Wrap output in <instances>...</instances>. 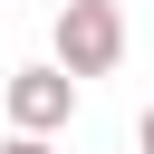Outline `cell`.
<instances>
[{
	"mask_svg": "<svg viewBox=\"0 0 154 154\" xmlns=\"http://www.w3.org/2000/svg\"><path fill=\"white\" fill-rule=\"evenodd\" d=\"M135 144H144V154H154V106H144V116H135Z\"/></svg>",
	"mask_w": 154,
	"mask_h": 154,
	"instance_id": "obj_4",
	"label": "cell"
},
{
	"mask_svg": "<svg viewBox=\"0 0 154 154\" xmlns=\"http://www.w3.org/2000/svg\"><path fill=\"white\" fill-rule=\"evenodd\" d=\"M116 58H125V10H116V0H58V19H48V67H58L67 87H87V77H116Z\"/></svg>",
	"mask_w": 154,
	"mask_h": 154,
	"instance_id": "obj_1",
	"label": "cell"
},
{
	"mask_svg": "<svg viewBox=\"0 0 154 154\" xmlns=\"http://www.w3.org/2000/svg\"><path fill=\"white\" fill-rule=\"evenodd\" d=\"M0 154H58V144H48V135H10Z\"/></svg>",
	"mask_w": 154,
	"mask_h": 154,
	"instance_id": "obj_3",
	"label": "cell"
},
{
	"mask_svg": "<svg viewBox=\"0 0 154 154\" xmlns=\"http://www.w3.org/2000/svg\"><path fill=\"white\" fill-rule=\"evenodd\" d=\"M0 116H10V135H58L67 116H77V87L38 58V67H10V87H0Z\"/></svg>",
	"mask_w": 154,
	"mask_h": 154,
	"instance_id": "obj_2",
	"label": "cell"
}]
</instances>
